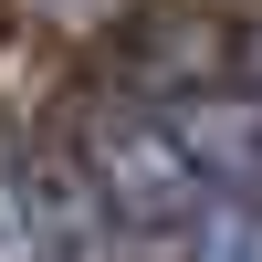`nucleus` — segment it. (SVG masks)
Instances as JSON below:
<instances>
[{"instance_id": "f257e3e1", "label": "nucleus", "mask_w": 262, "mask_h": 262, "mask_svg": "<svg viewBox=\"0 0 262 262\" xmlns=\"http://www.w3.org/2000/svg\"><path fill=\"white\" fill-rule=\"evenodd\" d=\"M95 189H105V210L116 221H137V231H179L189 210L210 200V179H200V158H189L179 137H168V116H116L95 137Z\"/></svg>"}, {"instance_id": "7ed1b4c3", "label": "nucleus", "mask_w": 262, "mask_h": 262, "mask_svg": "<svg viewBox=\"0 0 262 262\" xmlns=\"http://www.w3.org/2000/svg\"><path fill=\"white\" fill-rule=\"evenodd\" d=\"M168 252H179V262H262V200L210 189V200L168 231Z\"/></svg>"}, {"instance_id": "f03ea898", "label": "nucleus", "mask_w": 262, "mask_h": 262, "mask_svg": "<svg viewBox=\"0 0 262 262\" xmlns=\"http://www.w3.org/2000/svg\"><path fill=\"white\" fill-rule=\"evenodd\" d=\"M168 137L200 158V179H210V189H242V179H262V105H231V95L179 105V116H168Z\"/></svg>"}]
</instances>
